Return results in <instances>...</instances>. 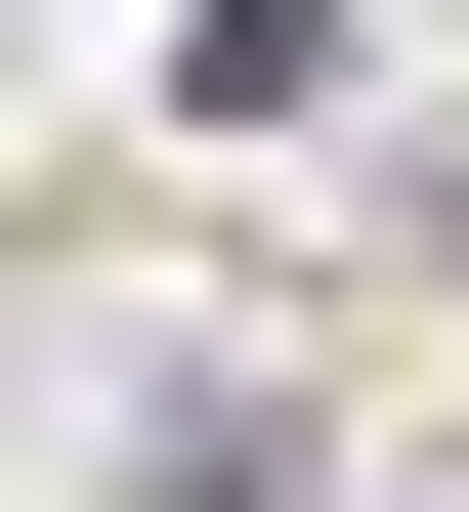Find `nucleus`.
Listing matches in <instances>:
<instances>
[]
</instances>
